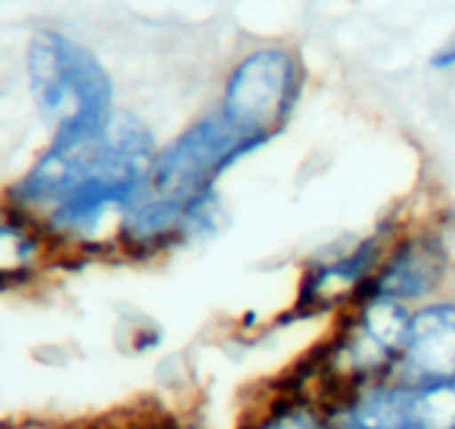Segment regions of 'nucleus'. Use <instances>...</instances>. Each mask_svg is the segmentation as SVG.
I'll use <instances>...</instances> for the list:
<instances>
[{
    "instance_id": "f257e3e1",
    "label": "nucleus",
    "mask_w": 455,
    "mask_h": 429,
    "mask_svg": "<svg viewBox=\"0 0 455 429\" xmlns=\"http://www.w3.org/2000/svg\"><path fill=\"white\" fill-rule=\"evenodd\" d=\"M156 156L150 129L116 113L81 142H52L9 188V206L36 221L52 250H89L105 229L121 234L124 212Z\"/></svg>"
},
{
    "instance_id": "f03ea898",
    "label": "nucleus",
    "mask_w": 455,
    "mask_h": 429,
    "mask_svg": "<svg viewBox=\"0 0 455 429\" xmlns=\"http://www.w3.org/2000/svg\"><path fill=\"white\" fill-rule=\"evenodd\" d=\"M258 148L220 110L190 124L156 150L124 212L118 242L126 250H153L182 234L188 214L214 193L217 177Z\"/></svg>"
},
{
    "instance_id": "7ed1b4c3",
    "label": "nucleus",
    "mask_w": 455,
    "mask_h": 429,
    "mask_svg": "<svg viewBox=\"0 0 455 429\" xmlns=\"http://www.w3.org/2000/svg\"><path fill=\"white\" fill-rule=\"evenodd\" d=\"M33 97L54 129L52 142H81L100 134L113 110V81L102 62L60 30H38L28 46Z\"/></svg>"
},
{
    "instance_id": "20e7f679",
    "label": "nucleus",
    "mask_w": 455,
    "mask_h": 429,
    "mask_svg": "<svg viewBox=\"0 0 455 429\" xmlns=\"http://www.w3.org/2000/svg\"><path fill=\"white\" fill-rule=\"evenodd\" d=\"M300 94L303 65L298 54L282 46H263L231 70L217 110L244 137L266 145L284 129Z\"/></svg>"
},
{
    "instance_id": "39448f33",
    "label": "nucleus",
    "mask_w": 455,
    "mask_h": 429,
    "mask_svg": "<svg viewBox=\"0 0 455 429\" xmlns=\"http://www.w3.org/2000/svg\"><path fill=\"white\" fill-rule=\"evenodd\" d=\"M391 378L412 386L455 378V301H426L412 309Z\"/></svg>"
},
{
    "instance_id": "423d86ee",
    "label": "nucleus",
    "mask_w": 455,
    "mask_h": 429,
    "mask_svg": "<svg viewBox=\"0 0 455 429\" xmlns=\"http://www.w3.org/2000/svg\"><path fill=\"white\" fill-rule=\"evenodd\" d=\"M380 255H383V242L372 237L346 255L311 266L303 274L292 314L316 317V314L335 312L340 306H354L364 295L372 274L378 271Z\"/></svg>"
},
{
    "instance_id": "0eeeda50",
    "label": "nucleus",
    "mask_w": 455,
    "mask_h": 429,
    "mask_svg": "<svg viewBox=\"0 0 455 429\" xmlns=\"http://www.w3.org/2000/svg\"><path fill=\"white\" fill-rule=\"evenodd\" d=\"M447 250L431 234H415L394 245L378 271L372 274L364 295L394 298L404 306L431 298L447 277Z\"/></svg>"
},
{
    "instance_id": "6e6552de",
    "label": "nucleus",
    "mask_w": 455,
    "mask_h": 429,
    "mask_svg": "<svg viewBox=\"0 0 455 429\" xmlns=\"http://www.w3.org/2000/svg\"><path fill=\"white\" fill-rule=\"evenodd\" d=\"M49 258L52 245L38 223L9 204L0 206V293L30 282Z\"/></svg>"
},
{
    "instance_id": "1a4fd4ad",
    "label": "nucleus",
    "mask_w": 455,
    "mask_h": 429,
    "mask_svg": "<svg viewBox=\"0 0 455 429\" xmlns=\"http://www.w3.org/2000/svg\"><path fill=\"white\" fill-rule=\"evenodd\" d=\"M332 413L290 376L268 389L260 405L244 413L239 429H332Z\"/></svg>"
},
{
    "instance_id": "9d476101",
    "label": "nucleus",
    "mask_w": 455,
    "mask_h": 429,
    "mask_svg": "<svg viewBox=\"0 0 455 429\" xmlns=\"http://www.w3.org/2000/svg\"><path fill=\"white\" fill-rule=\"evenodd\" d=\"M407 429H455V378L404 384Z\"/></svg>"
},
{
    "instance_id": "9b49d317",
    "label": "nucleus",
    "mask_w": 455,
    "mask_h": 429,
    "mask_svg": "<svg viewBox=\"0 0 455 429\" xmlns=\"http://www.w3.org/2000/svg\"><path fill=\"white\" fill-rule=\"evenodd\" d=\"M431 65L436 70H447V68H455V33L436 49V54L431 57Z\"/></svg>"
},
{
    "instance_id": "f8f14e48",
    "label": "nucleus",
    "mask_w": 455,
    "mask_h": 429,
    "mask_svg": "<svg viewBox=\"0 0 455 429\" xmlns=\"http://www.w3.org/2000/svg\"><path fill=\"white\" fill-rule=\"evenodd\" d=\"M180 429H201V426H196V424H188V426H180Z\"/></svg>"
},
{
    "instance_id": "ddd939ff",
    "label": "nucleus",
    "mask_w": 455,
    "mask_h": 429,
    "mask_svg": "<svg viewBox=\"0 0 455 429\" xmlns=\"http://www.w3.org/2000/svg\"><path fill=\"white\" fill-rule=\"evenodd\" d=\"M332 429H351V426H343V424H335Z\"/></svg>"
}]
</instances>
